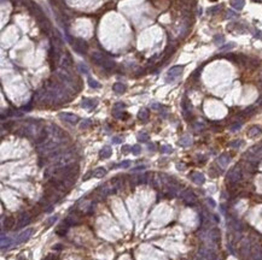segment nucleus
Listing matches in <instances>:
<instances>
[{"label": "nucleus", "mask_w": 262, "mask_h": 260, "mask_svg": "<svg viewBox=\"0 0 262 260\" xmlns=\"http://www.w3.org/2000/svg\"><path fill=\"white\" fill-rule=\"evenodd\" d=\"M53 249H62V246H60V245H57V246L53 247Z\"/></svg>", "instance_id": "bf43d9fd"}, {"label": "nucleus", "mask_w": 262, "mask_h": 260, "mask_svg": "<svg viewBox=\"0 0 262 260\" xmlns=\"http://www.w3.org/2000/svg\"><path fill=\"white\" fill-rule=\"evenodd\" d=\"M233 47H234V42H230V43H227V45L220 47V51H227V50L233 48Z\"/></svg>", "instance_id": "37998d69"}, {"label": "nucleus", "mask_w": 262, "mask_h": 260, "mask_svg": "<svg viewBox=\"0 0 262 260\" xmlns=\"http://www.w3.org/2000/svg\"><path fill=\"white\" fill-rule=\"evenodd\" d=\"M183 71H184V66H173V67H170L169 69V71H168V78H167V81H173L174 78H177L178 76H180L181 74H183Z\"/></svg>", "instance_id": "ddd939ff"}, {"label": "nucleus", "mask_w": 262, "mask_h": 260, "mask_svg": "<svg viewBox=\"0 0 262 260\" xmlns=\"http://www.w3.org/2000/svg\"><path fill=\"white\" fill-rule=\"evenodd\" d=\"M193 128L196 131H201L204 129V124L202 122H196V123H193Z\"/></svg>", "instance_id": "e433bc0d"}, {"label": "nucleus", "mask_w": 262, "mask_h": 260, "mask_svg": "<svg viewBox=\"0 0 262 260\" xmlns=\"http://www.w3.org/2000/svg\"><path fill=\"white\" fill-rule=\"evenodd\" d=\"M244 158L249 163H257L260 159H262V145L261 146H254L251 147L245 154Z\"/></svg>", "instance_id": "20e7f679"}, {"label": "nucleus", "mask_w": 262, "mask_h": 260, "mask_svg": "<svg viewBox=\"0 0 262 260\" xmlns=\"http://www.w3.org/2000/svg\"><path fill=\"white\" fill-rule=\"evenodd\" d=\"M57 77L58 80L67 87H74V78L73 76L67 71V69H58L57 70Z\"/></svg>", "instance_id": "39448f33"}, {"label": "nucleus", "mask_w": 262, "mask_h": 260, "mask_svg": "<svg viewBox=\"0 0 262 260\" xmlns=\"http://www.w3.org/2000/svg\"><path fill=\"white\" fill-rule=\"evenodd\" d=\"M92 62L99 66H103L104 69H107L110 70L115 66V63L114 60H111L110 58H107L106 56H104L103 53L100 52H93L92 53Z\"/></svg>", "instance_id": "f03ea898"}, {"label": "nucleus", "mask_w": 262, "mask_h": 260, "mask_svg": "<svg viewBox=\"0 0 262 260\" xmlns=\"http://www.w3.org/2000/svg\"><path fill=\"white\" fill-rule=\"evenodd\" d=\"M42 260H58V259H57V256H54V255H52V254H49L46 258H43Z\"/></svg>", "instance_id": "8fccbe9b"}, {"label": "nucleus", "mask_w": 262, "mask_h": 260, "mask_svg": "<svg viewBox=\"0 0 262 260\" xmlns=\"http://www.w3.org/2000/svg\"><path fill=\"white\" fill-rule=\"evenodd\" d=\"M149 140H150V136L147 133H140L138 135V141H140V142H147Z\"/></svg>", "instance_id": "c756f323"}, {"label": "nucleus", "mask_w": 262, "mask_h": 260, "mask_svg": "<svg viewBox=\"0 0 262 260\" xmlns=\"http://www.w3.org/2000/svg\"><path fill=\"white\" fill-rule=\"evenodd\" d=\"M230 161H231V157L228 154H226V153L221 154L219 158H217V164H219V166L222 168V169H225L227 166Z\"/></svg>", "instance_id": "dca6fc26"}, {"label": "nucleus", "mask_w": 262, "mask_h": 260, "mask_svg": "<svg viewBox=\"0 0 262 260\" xmlns=\"http://www.w3.org/2000/svg\"><path fill=\"white\" fill-rule=\"evenodd\" d=\"M59 118L65 122H68L70 124H75L79 122V117L74 113H70V112H60L59 113Z\"/></svg>", "instance_id": "f8f14e48"}, {"label": "nucleus", "mask_w": 262, "mask_h": 260, "mask_svg": "<svg viewBox=\"0 0 262 260\" xmlns=\"http://www.w3.org/2000/svg\"><path fill=\"white\" fill-rule=\"evenodd\" d=\"M149 149L150 151H156V146H155V144H149Z\"/></svg>", "instance_id": "603ef678"}, {"label": "nucleus", "mask_w": 262, "mask_h": 260, "mask_svg": "<svg viewBox=\"0 0 262 260\" xmlns=\"http://www.w3.org/2000/svg\"><path fill=\"white\" fill-rule=\"evenodd\" d=\"M216 254L215 252L209 247H202L196 256V260H215Z\"/></svg>", "instance_id": "423d86ee"}, {"label": "nucleus", "mask_w": 262, "mask_h": 260, "mask_svg": "<svg viewBox=\"0 0 262 260\" xmlns=\"http://www.w3.org/2000/svg\"><path fill=\"white\" fill-rule=\"evenodd\" d=\"M243 145V141L242 140H234V141H232V142L230 144V146L232 147V148H239Z\"/></svg>", "instance_id": "c9c22d12"}, {"label": "nucleus", "mask_w": 262, "mask_h": 260, "mask_svg": "<svg viewBox=\"0 0 262 260\" xmlns=\"http://www.w3.org/2000/svg\"><path fill=\"white\" fill-rule=\"evenodd\" d=\"M207 201L209 202V205H210L211 207H215V201H214L213 199H210V198H208V199H207Z\"/></svg>", "instance_id": "3c124183"}, {"label": "nucleus", "mask_w": 262, "mask_h": 260, "mask_svg": "<svg viewBox=\"0 0 262 260\" xmlns=\"http://www.w3.org/2000/svg\"><path fill=\"white\" fill-rule=\"evenodd\" d=\"M180 196L187 205H194L196 202H197V196H196V194L191 190V189H185V190H183Z\"/></svg>", "instance_id": "6e6552de"}, {"label": "nucleus", "mask_w": 262, "mask_h": 260, "mask_svg": "<svg viewBox=\"0 0 262 260\" xmlns=\"http://www.w3.org/2000/svg\"><path fill=\"white\" fill-rule=\"evenodd\" d=\"M254 1H256V3H261L262 0H254Z\"/></svg>", "instance_id": "052dcab7"}, {"label": "nucleus", "mask_w": 262, "mask_h": 260, "mask_svg": "<svg viewBox=\"0 0 262 260\" xmlns=\"http://www.w3.org/2000/svg\"><path fill=\"white\" fill-rule=\"evenodd\" d=\"M88 84H90V87H91V88H100V83H99L98 81L93 80L92 77H90V78H88Z\"/></svg>", "instance_id": "f704fd0d"}, {"label": "nucleus", "mask_w": 262, "mask_h": 260, "mask_svg": "<svg viewBox=\"0 0 262 260\" xmlns=\"http://www.w3.org/2000/svg\"><path fill=\"white\" fill-rule=\"evenodd\" d=\"M242 178H243V171H242V168L239 166V165H236L233 169H231V171L227 175V181L231 182V183H237Z\"/></svg>", "instance_id": "0eeeda50"}, {"label": "nucleus", "mask_w": 262, "mask_h": 260, "mask_svg": "<svg viewBox=\"0 0 262 260\" xmlns=\"http://www.w3.org/2000/svg\"><path fill=\"white\" fill-rule=\"evenodd\" d=\"M221 9H222V6H221V5L213 6V7L208 9V13H209V15H215V13H217L219 11H221Z\"/></svg>", "instance_id": "2f4dec72"}, {"label": "nucleus", "mask_w": 262, "mask_h": 260, "mask_svg": "<svg viewBox=\"0 0 262 260\" xmlns=\"http://www.w3.org/2000/svg\"><path fill=\"white\" fill-rule=\"evenodd\" d=\"M255 37H256V39H261V40H262V31H256Z\"/></svg>", "instance_id": "864d4df0"}, {"label": "nucleus", "mask_w": 262, "mask_h": 260, "mask_svg": "<svg viewBox=\"0 0 262 260\" xmlns=\"http://www.w3.org/2000/svg\"><path fill=\"white\" fill-rule=\"evenodd\" d=\"M151 107H152V108H155V110H157V108H161L162 106H161L160 104H152V105H151Z\"/></svg>", "instance_id": "5fc2aeb1"}, {"label": "nucleus", "mask_w": 262, "mask_h": 260, "mask_svg": "<svg viewBox=\"0 0 262 260\" xmlns=\"http://www.w3.org/2000/svg\"><path fill=\"white\" fill-rule=\"evenodd\" d=\"M91 119H83L82 122H81V124H80V128L81 129H86V128H88L90 125H91Z\"/></svg>", "instance_id": "4c0bfd02"}, {"label": "nucleus", "mask_w": 262, "mask_h": 260, "mask_svg": "<svg viewBox=\"0 0 262 260\" xmlns=\"http://www.w3.org/2000/svg\"><path fill=\"white\" fill-rule=\"evenodd\" d=\"M211 1H216V0H211Z\"/></svg>", "instance_id": "680f3d73"}, {"label": "nucleus", "mask_w": 262, "mask_h": 260, "mask_svg": "<svg viewBox=\"0 0 262 260\" xmlns=\"http://www.w3.org/2000/svg\"><path fill=\"white\" fill-rule=\"evenodd\" d=\"M179 144H180L183 147H188V146L192 145V138H191V136H188V135L183 136V137L180 138V141H179Z\"/></svg>", "instance_id": "b1692460"}, {"label": "nucleus", "mask_w": 262, "mask_h": 260, "mask_svg": "<svg viewBox=\"0 0 262 260\" xmlns=\"http://www.w3.org/2000/svg\"><path fill=\"white\" fill-rule=\"evenodd\" d=\"M106 175V170L104 168H97L94 171H93V176L97 177V178H102Z\"/></svg>", "instance_id": "bb28decb"}, {"label": "nucleus", "mask_w": 262, "mask_h": 260, "mask_svg": "<svg viewBox=\"0 0 262 260\" xmlns=\"http://www.w3.org/2000/svg\"><path fill=\"white\" fill-rule=\"evenodd\" d=\"M67 225H75V224H79L80 223V218L76 216V215H70L67 217V219H65L64 222Z\"/></svg>", "instance_id": "412c9836"}, {"label": "nucleus", "mask_w": 262, "mask_h": 260, "mask_svg": "<svg viewBox=\"0 0 262 260\" xmlns=\"http://www.w3.org/2000/svg\"><path fill=\"white\" fill-rule=\"evenodd\" d=\"M224 41H225V37L222 35H215L214 36V43L217 45V46H221L224 43Z\"/></svg>", "instance_id": "7c9ffc66"}, {"label": "nucleus", "mask_w": 262, "mask_h": 260, "mask_svg": "<svg viewBox=\"0 0 262 260\" xmlns=\"http://www.w3.org/2000/svg\"><path fill=\"white\" fill-rule=\"evenodd\" d=\"M113 142L114 144H122L123 142V137L122 136H114L113 137Z\"/></svg>", "instance_id": "a18cd8bd"}, {"label": "nucleus", "mask_w": 262, "mask_h": 260, "mask_svg": "<svg viewBox=\"0 0 262 260\" xmlns=\"http://www.w3.org/2000/svg\"><path fill=\"white\" fill-rule=\"evenodd\" d=\"M161 152L162 153H171L173 152V148L170 146H162L161 147Z\"/></svg>", "instance_id": "c03bdc74"}, {"label": "nucleus", "mask_w": 262, "mask_h": 260, "mask_svg": "<svg viewBox=\"0 0 262 260\" xmlns=\"http://www.w3.org/2000/svg\"><path fill=\"white\" fill-rule=\"evenodd\" d=\"M245 5V0H231V6L234 10L241 11Z\"/></svg>", "instance_id": "aec40b11"}, {"label": "nucleus", "mask_w": 262, "mask_h": 260, "mask_svg": "<svg viewBox=\"0 0 262 260\" xmlns=\"http://www.w3.org/2000/svg\"><path fill=\"white\" fill-rule=\"evenodd\" d=\"M13 225H15V218L13 217H6L5 223L3 224V226H5L6 230H10V229L13 228Z\"/></svg>", "instance_id": "a878e982"}, {"label": "nucleus", "mask_w": 262, "mask_h": 260, "mask_svg": "<svg viewBox=\"0 0 262 260\" xmlns=\"http://www.w3.org/2000/svg\"><path fill=\"white\" fill-rule=\"evenodd\" d=\"M140 152H141V147H140L139 145H134V146H132V153H133V154L138 155Z\"/></svg>", "instance_id": "79ce46f5"}, {"label": "nucleus", "mask_w": 262, "mask_h": 260, "mask_svg": "<svg viewBox=\"0 0 262 260\" xmlns=\"http://www.w3.org/2000/svg\"><path fill=\"white\" fill-rule=\"evenodd\" d=\"M41 131V129L35 123H24L22 127H19L17 134L22 136H28V137H36L38 134Z\"/></svg>", "instance_id": "7ed1b4c3"}, {"label": "nucleus", "mask_w": 262, "mask_h": 260, "mask_svg": "<svg viewBox=\"0 0 262 260\" xmlns=\"http://www.w3.org/2000/svg\"><path fill=\"white\" fill-rule=\"evenodd\" d=\"M234 17H237V13H236L234 11L228 10V11H227V18H234Z\"/></svg>", "instance_id": "09e8293b"}, {"label": "nucleus", "mask_w": 262, "mask_h": 260, "mask_svg": "<svg viewBox=\"0 0 262 260\" xmlns=\"http://www.w3.org/2000/svg\"><path fill=\"white\" fill-rule=\"evenodd\" d=\"M181 106H183L184 114H185V117L187 118V114L191 112V104H190V101H188L186 98H184V99H183V103H181Z\"/></svg>", "instance_id": "4be33fe9"}, {"label": "nucleus", "mask_w": 262, "mask_h": 260, "mask_svg": "<svg viewBox=\"0 0 262 260\" xmlns=\"http://www.w3.org/2000/svg\"><path fill=\"white\" fill-rule=\"evenodd\" d=\"M121 151H122V153H128V152H132V147L126 145V146H122V149H121Z\"/></svg>", "instance_id": "de8ad7c7"}, {"label": "nucleus", "mask_w": 262, "mask_h": 260, "mask_svg": "<svg viewBox=\"0 0 262 260\" xmlns=\"http://www.w3.org/2000/svg\"><path fill=\"white\" fill-rule=\"evenodd\" d=\"M79 70L82 73V74H85V75H87L88 74V67H87V65L85 64V63H79Z\"/></svg>", "instance_id": "72a5a7b5"}, {"label": "nucleus", "mask_w": 262, "mask_h": 260, "mask_svg": "<svg viewBox=\"0 0 262 260\" xmlns=\"http://www.w3.org/2000/svg\"><path fill=\"white\" fill-rule=\"evenodd\" d=\"M191 178L196 184H203L205 182V177L203 174L201 172H192L191 174Z\"/></svg>", "instance_id": "a211bd4d"}, {"label": "nucleus", "mask_w": 262, "mask_h": 260, "mask_svg": "<svg viewBox=\"0 0 262 260\" xmlns=\"http://www.w3.org/2000/svg\"><path fill=\"white\" fill-rule=\"evenodd\" d=\"M57 219H58L57 216H52L51 218H49V220H47V226H51L52 224H54V222H57Z\"/></svg>", "instance_id": "49530a36"}, {"label": "nucleus", "mask_w": 262, "mask_h": 260, "mask_svg": "<svg viewBox=\"0 0 262 260\" xmlns=\"http://www.w3.org/2000/svg\"><path fill=\"white\" fill-rule=\"evenodd\" d=\"M113 89H114V92H116V93H118V94H122V93L126 92L127 87H126V84H123V83H121V82H117V83H115V84L113 86Z\"/></svg>", "instance_id": "5701e85b"}, {"label": "nucleus", "mask_w": 262, "mask_h": 260, "mask_svg": "<svg viewBox=\"0 0 262 260\" xmlns=\"http://www.w3.org/2000/svg\"><path fill=\"white\" fill-rule=\"evenodd\" d=\"M204 239L207 241H209L210 243H217L220 241V231H219V229L213 228V229L208 230L205 232V237Z\"/></svg>", "instance_id": "1a4fd4ad"}, {"label": "nucleus", "mask_w": 262, "mask_h": 260, "mask_svg": "<svg viewBox=\"0 0 262 260\" xmlns=\"http://www.w3.org/2000/svg\"><path fill=\"white\" fill-rule=\"evenodd\" d=\"M178 169H179V170H185L184 164H178Z\"/></svg>", "instance_id": "6e6d98bb"}, {"label": "nucleus", "mask_w": 262, "mask_h": 260, "mask_svg": "<svg viewBox=\"0 0 262 260\" xmlns=\"http://www.w3.org/2000/svg\"><path fill=\"white\" fill-rule=\"evenodd\" d=\"M73 45H74L73 47L75 48V51L79 53H86L87 50H88V45H87V42L83 39H75Z\"/></svg>", "instance_id": "9d476101"}, {"label": "nucleus", "mask_w": 262, "mask_h": 260, "mask_svg": "<svg viewBox=\"0 0 262 260\" xmlns=\"http://www.w3.org/2000/svg\"><path fill=\"white\" fill-rule=\"evenodd\" d=\"M242 128V123H239V122H237V123H233L231 127H230V129H231V131H237V130H239Z\"/></svg>", "instance_id": "ea45409f"}, {"label": "nucleus", "mask_w": 262, "mask_h": 260, "mask_svg": "<svg viewBox=\"0 0 262 260\" xmlns=\"http://www.w3.org/2000/svg\"><path fill=\"white\" fill-rule=\"evenodd\" d=\"M123 108H126V104L123 103H116L114 106V111H122Z\"/></svg>", "instance_id": "58836bf2"}, {"label": "nucleus", "mask_w": 262, "mask_h": 260, "mask_svg": "<svg viewBox=\"0 0 262 260\" xmlns=\"http://www.w3.org/2000/svg\"><path fill=\"white\" fill-rule=\"evenodd\" d=\"M138 117H139L140 121H147V118H149V110L147 108H141L139 111V113H138Z\"/></svg>", "instance_id": "cd10ccee"}, {"label": "nucleus", "mask_w": 262, "mask_h": 260, "mask_svg": "<svg viewBox=\"0 0 262 260\" xmlns=\"http://www.w3.org/2000/svg\"><path fill=\"white\" fill-rule=\"evenodd\" d=\"M53 160V166L54 168H64V166H69V165H73L76 160V154L71 151H67L63 152L59 155H57Z\"/></svg>", "instance_id": "f257e3e1"}, {"label": "nucleus", "mask_w": 262, "mask_h": 260, "mask_svg": "<svg viewBox=\"0 0 262 260\" xmlns=\"http://www.w3.org/2000/svg\"><path fill=\"white\" fill-rule=\"evenodd\" d=\"M30 219H32V217H30V215L28 213V212H22V213L19 215L18 224L16 225V228H22V226L27 225V224L30 222Z\"/></svg>", "instance_id": "4468645a"}, {"label": "nucleus", "mask_w": 262, "mask_h": 260, "mask_svg": "<svg viewBox=\"0 0 262 260\" xmlns=\"http://www.w3.org/2000/svg\"><path fill=\"white\" fill-rule=\"evenodd\" d=\"M33 234V229H26L22 232H19L17 235V237L15 239V243L18 245V243H22V242H26L27 240H29V237Z\"/></svg>", "instance_id": "9b49d317"}, {"label": "nucleus", "mask_w": 262, "mask_h": 260, "mask_svg": "<svg viewBox=\"0 0 262 260\" xmlns=\"http://www.w3.org/2000/svg\"><path fill=\"white\" fill-rule=\"evenodd\" d=\"M67 226L64 228V224L63 225H60V226H57V229H56V232L58 234V235H60V236H64L65 234H67Z\"/></svg>", "instance_id": "473e14b6"}, {"label": "nucleus", "mask_w": 262, "mask_h": 260, "mask_svg": "<svg viewBox=\"0 0 262 260\" xmlns=\"http://www.w3.org/2000/svg\"><path fill=\"white\" fill-rule=\"evenodd\" d=\"M130 164H132V161H130V160H123L122 163L118 164V166L122 168V169H127V168H129Z\"/></svg>", "instance_id": "a19ab883"}, {"label": "nucleus", "mask_w": 262, "mask_h": 260, "mask_svg": "<svg viewBox=\"0 0 262 260\" xmlns=\"http://www.w3.org/2000/svg\"><path fill=\"white\" fill-rule=\"evenodd\" d=\"M10 237H5V235L1 234V249H5V247H9L10 246Z\"/></svg>", "instance_id": "c85d7f7f"}, {"label": "nucleus", "mask_w": 262, "mask_h": 260, "mask_svg": "<svg viewBox=\"0 0 262 260\" xmlns=\"http://www.w3.org/2000/svg\"><path fill=\"white\" fill-rule=\"evenodd\" d=\"M144 169H145V166H138V168L133 169V171H138V170H144Z\"/></svg>", "instance_id": "4d7b16f0"}, {"label": "nucleus", "mask_w": 262, "mask_h": 260, "mask_svg": "<svg viewBox=\"0 0 262 260\" xmlns=\"http://www.w3.org/2000/svg\"><path fill=\"white\" fill-rule=\"evenodd\" d=\"M90 176H91V172H88V174H87V175H86V176L83 177V181H86V179H88V178H90Z\"/></svg>", "instance_id": "13d9d810"}, {"label": "nucleus", "mask_w": 262, "mask_h": 260, "mask_svg": "<svg viewBox=\"0 0 262 260\" xmlns=\"http://www.w3.org/2000/svg\"><path fill=\"white\" fill-rule=\"evenodd\" d=\"M111 154H113V149H111L110 146H104V147L100 149V152H99V155H100V158H103V159L109 158Z\"/></svg>", "instance_id": "6ab92c4d"}, {"label": "nucleus", "mask_w": 262, "mask_h": 260, "mask_svg": "<svg viewBox=\"0 0 262 260\" xmlns=\"http://www.w3.org/2000/svg\"><path fill=\"white\" fill-rule=\"evenodd\" d=\"M97 105H98V100H96V99H88V98H85V99L82 100V107H85V108L92 110V108H94Z\"/></svg>", "instance_id": "f3484780"}, {"label": "nucleus", "mask_w": 262, "mask_h": 260, "mask_svg": "<svg viewBox=\"0 0 262 260\" xmlns=\"http://www.w3.org/2000/svg\"><path fill=\"white\" fill-rule=\"evenodd\" d=\"M261 128L260 127H251L250 129H249V131H248V135L250 136V137H255V136H257V135H260L261 134Z\"/></svg>", "instance_id": "393cba45"}, {"label": "nucleus", "mask_w": 262, "mask_h": 260, "mask_svg": "<svg viewBox=\"0 0 262 260\" xmlns=\"http://www.w3.org/2000/svg\"><path fill=\"white\" fill-rule=\"evenodd\" d=\"M59 63H60V65H62L63 69H69V67L73 65L71 58H70V56H69L68 53H64V54L60 56V58H59Z\"/></svg>", "instance_id": "2eb2a0df"}]
</instances>
